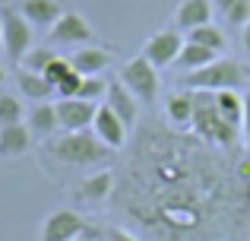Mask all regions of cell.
Instances as JSON below:
<instances>
[{
  "label": "cell",
  "mask_w": 250,
  "mask_h": 241,
  "mask_svg": "<svg viewBox=\"0 0 250 241\" xmlns=\"http://www.w3.org/2000/svg\"><path fill=\"white\" fill-rule=\"evenodd\" d=\"M44 153L54 155L61 165L83 168V165H98L111 155V149L102 140H95V133L80 130V133H63L54 140H44Z\"/></svg>",
  "instance_id": "1"
},
{
  "label": "cell",
  "mask_w": 250,
  "mask_h": 241,
  "mask_svg": "<svg viewBox=\"0 0 250 241\" xmlns=\"http://www.w3.org/2000/svg\"><path fill=\"white\" fill-rule=\"evenodd\" d=\"M184 89H203V92H222V89H241L247 83V70L234 57H215L212 64L200 70H190L181 76Z\"/></svg>",
  "instance_id": "2"
},
{
  "label": "cell",
  "mask_w": 250,
  "mask_h": 241,
  "mask_svg": "<svg viewBox=\"0 0 250 241\" xmlns=\"http://www.w3.org/2000/svg\"><path fill=\"white\" fill-rule=\"evenodd\" d=\"M190 130H193L200 140L219 143V146H231L234 136H238V127H231V124L219 114L212 92H203V89L193 92V124H190Z\"/></svg>",
  "instance_id": "3"
},
{
  "label": "cell",
  "mask_w": 250,
  "mask_h": 241,
  "mask_svg": "<svg viewBox=\"0 0 250 241\" xmlns=\"http://www.w3.org/2000/svg\"><path fill=\"white\" fill-rule=\"evenodd\" d=\"M117 80H121L124 86H127L130 92L136 95V102H140V105H155V99H159V89H162V83H159V70H155L143 54L124 64V67H121V76H117Z\"/></svg>",
  "instance_id": "4"
},
{
  "label": "cell",
  "mask_w": 250,
  "mask_h": 241,
  "mask_svg": "<svg viewBox=\"0 0 250 241\" xmlns=\"http://www.w3.org/2000/svg\"><path fill=\"white\" fill-rule=\"evenodd\" d=\"M3 22V51L13 64H22V57L35 48V25L22 16L19 10H3L0 13Z\"/></svg>",
  "instance_id": "5"
},
{
  "label": "cell",
  "mask_w": 250,
  "mask_h": 241,
  "mask_svg": "<svg viewBox=\"0 0 250 241\" xmlns=\"http://www.w3.org/2000/svg\"><path fill=\"white\" fill-rule=\"evenodd\" d=\"M184 42H187V38H184L177 29H162V32H155V35L146 38V44H143V57H146L155 70H159V67H171V64L177 61V54H181Z\"/></svg>",
  "instance_id": "6"
},
{
  "label": "cell",
  "mask_w": 250,
  "mask_h": 241,
  "mask_svg": "<svg viewBox=\"0 0 250 241\" xmlns=\"http://www.w3.org/2000/svg\"><path fill=\"white\" fill-rule=\"evenodd\" d=\"M57 121H61L63 133H80V130H92L98 105L85 99H57Z\"/></svg>",
  "instance_id": "7"
},
{
  "label": "cell",
  "mask_w": 250,
  "mask_h": 241,
  "mask_svg": "<svg viewBox=\"0 0 250 241\" xmlns=\"http://www.w3.org/2000/svg\"><path fill=\"white\" fill-rule=\"evenodd\" d=\"M89 232L85 219L73 210H54L42 225V241H76Z\"/></svg>",
  "instance_id": "8"
},
{
  "label": "cell",
  "mask_w": 250,
  "mask_h": 241,
  "mask_svg": "<svg viewBox=\"0 0 250 241\" xmlns=\"http://www.w3.org/2000/svg\"><path fill=\"white\" fill-rule=\"evenodd\" d=\"M92 133H95V140H102L111 153H117V149H124V143H127V124L117 118L108 105H98L95 121H92Z\"/></svg>",
  "instance_id": "9"
},
{
  "label": "cell",
  "mask_w": 250,
  "mask_h": 241,
  "mask_svg": "<svg viewBox=\"0 0 250 241\" xmlns=\"http://www.w3.org/2000/svg\"><path fill=\"white\" fill-rule=\"evenodd\" d=\"M51 42L54 44H85L92 38V25L83 19V13H73V10H63V16L51 25Z\"/></svg>",
  "instance_id": "10"
},
{
  "label": "cell",
  "mask_w": 250,
  "mask_h": 241,
  "mask_svg": "<svg viewBox=\"0 0 250 241\" xmlns=\"http://www.w3.org/2000/svg\"><path fill=\"white\" fill-rule=\"evenodd\" d=\"M209 22H212V0H184L174 10V29L184 35Z\"/></svg>",
  "instance_id": "11"
},
{
  "label": "cell",
  "mask_w": 250,
  "mask_h": 241,
  "mask_svg": "<svg viewBox=\"0 0 250 241\" xmlns=\"http://www.w3.org/2000/svg\"><path fill=\"white\" fill-rule=\"evenodd\" d=\"M104 95H108V102H104V105H108L117 118L127 124V127H133V124H136V114H140V102H136V95L130 92L121 80H108V92H104Z\"/></svg>",
  "instance_id": "12"
},
{
  "label": "cell",
  "mask_w": 250,
  "mask_h": 241,
  "mask_svg": "<svg viewBox=\"0 0 250 241\" xmlns=\"http://www.w3.org/2000/svg\"><path fill=\"white\" fill-rule=\"evenodd\" d=\"M111 61H114V51L108 48H80L70 57V64H73V70L80 76H102Z\"/></svg>",
  "instance_id": "13"
},
{
  "label": "cell",
  "mask_w": 250,
  "mask_h": 241,
  "mask_svg": "<svg viewBox=\"0 0 250 241\" xmlns=\"http://www.w3.org/2000/svg\"><path fill=\"white\" fill-rule=\"evenodd\" d=\"M165 114L168 124L177 130H190L193 124V89H181V92H171L165 99Z\"/></svg>",
  "instance_id": "14"
},
{
  "label": "cell",
  "mask_w": 250,
  "mask_h": 241,
  "mask_svg": "<svg viewBox=\"0 0 250 241\" xmlns=\"http://www.w3.org/2000/svg\"><path fill=\"white\" fill-rule=\"evenodd\" d=\"M19 13H22L32 25H38V29H51V25L63 16V6H61V0H22Z\"/></svg>",
  "instance_id": "15"
},
{
  "label": "cell",
  "mask_w": 250,
  "mask_h": 241,
  "mask_svg": "<svg viewBox=\"0 0 250 241\" xmlns=\"http://www.w3.org/2000/svg\"><path fill=\"white\" fill-rule=\"evenodd\" d=\"M32 149V130L25 124H10L0 127V155L3 159H19Z\"/></svg>",
  "instance_id": "16"
},
{
  "label": "cell",
  "mask_w": 250,
  "mask_h": 241,
  "mask_svg": "<svg viewBox=\"0 0 250 241\" xmlns=\"http://www.w3.org/2000/svg\"><path fill=\"white\" fill-rule=\"evenodd\" d=\"M111 191H114V175L104 168V172H95L83 181L80 191H76V200H83V203H104L111 197Z\"/></svg>",
  "instance_id": "17"
},
{
  "label": "cell",
  "mask_w": 250,
  "mask_h": 241,
  "mask_svg": "<svg viewBox=\"0 0 250 241\" xmlns=\"http://www.w3.org/2000/svg\"><path fill=\"white\" fill-rule=\"evenodd\" d=\"M215 108L231 127H241L244 121V95H238V89H222V92H212Z\"/></svg>",
  "instance_id": "18"
},
{
  "label": "cell",
  "mask_w": 250,
  "mask_h": 241,
  "mask_svg": "<svg viewBox=\"0 0 250 241\" xmlns=\"http://www.w3.org/2000/svg\"><path fill=\"white\" fill-rule=\"evenodd\" d=\"M16 86H19V92L32 102H48L51 95H54V86H51L42 73H29V70H19L16 73Z\"/></svg>",
  "instance_id": "19"
},
{
  "label": "cell",
  "mask_w": 250,
  "mask_h": 241,
  "mask_svg": "<svg viewBox=\"0 0 250 241\" xmlns=\"http://www.w3.org/2000/svg\"><path fill=\"white\" fill-rule=\"evenodd\" d=\"M29 130H32L35 136H54V130H61L57 108L48 105V102H38V108L29 114Z\"/></svg>",
  "instance_id": "20"
},
{
  "label": "cell",
  "mask_w": 250,
  "mask_h": 241,
  "mask_svg": "<svg viewBox=\"0 0 250 241\" xmlns=\"http://www.w3.org/2000/svg\"><path fill=\"white\" fill-rule=\"evenodd\" d=\"M215 51H209V48H203V44H193V42H184V48H181V54H177V67L184 70V73H190V70H200V67H206V64H212L215 61Z\"/></svg>",
  "instance_id": "21"
},
{
  "label": "cell",
  "mask_w": 250,
  "mask_h": 241,
  "mask_svg": "<svg viewBox=\"0 0 250 241\" xmlns=\"http://www.w3.org/2000/svg\"><path fill=\"white\" fill-rule=\"evenodd\" d=\"M187 42H193V44H203V48H209V51H215V54H222L225 51V44H228V38H225V32L219 29V25H200V29H193V32H187Z\"/></svg>",
  "instance_id": "22"
},
{
  "label": "cell",
  "mask_w": 250,
  "mask_h": 241,
  "mask_svg": "<svg viewBox=\"0 0 250 241\" xmlns=\"http://www.w3.org/2000/svg\"><path fill=\"white\" fill-rule=\"evenodd\" d=\"M219 13L228 19V25H244L250 22V0H215Z\"/></svg>",
  "instance_id": "23"
},
{
  "label": "cell",
  "mask_w": 250,
  "mask_h": 241,
  "mask_svg": "<svg viewBox=\"0 0 250 241\" xmlns=\"http://www.w3.org/2000/svg\"><path fill=\"white\" fill-rule=\"evenodd\" d=\"M22 102L10 92H0V127H10V124H22Z\"/></svg>",
  "instance_id": "24"
},
{
  "label": "cell",
  "mask_w": 250,
  "mask_h": 241,
  "mask_svg": "<svg viewBox=\"0 0 250 241\" xmlns=\"http://www.w3.org/2000/svg\"><path fill=\"white\" fill-rule=\"evenodd\" d=\"M54 51L51 48H32L29 54L22 57V64H19V70H29V73H44V67H48L51 61H54Z\"/></svg>",
  "instance_id": "25"
},
{
  "label": "cell",
  "mask_w": 250,
  "mask_h": 241,
  "mask_svg": "<svg viewBox=\"0 0 250 241\" xmlns=\"http://www.w3.org/2000/svg\"><path fill=\"white\" fill-rule=\"evenodd\" d=\"M70 73H73V64H70V57H54V61H51L48 67H44V73H42V76H44V80H48L51 86L57 89V86H61V83L67 80Z\"/></svg>",
  "instance_id": "26"
},
{
  "label": "cell",
  "mask_w": 250,
  "mask_h": 241,
  "mask_svg": "<svg viewBox=\"0 0 250 241\" xmlns=\"http://www.w3.org/2000/svg\"><path fill=\"white\" fill-rule=\"evenodd\" d=\"M108 92V83L102 76H83V86H80V95L76 99H85V102H95Z\"/></svg>",
  "instance_id": "27"
},
{
  "label": "cell",
  "mask_w": 250,
  "mask_h": 241,
  "mask_svg": "<svg viewBox=\"0 0 250 241\" xmlns=\"http://www.w3.org/2000/svg\"><path fill=\"white\" fill-rule=\"evenodd\" d=\"M80 86H83V76H80V73L73 70V73H70L67 80H63L61 86L54 89V92L61 95V99H76V95H80Z\"/></svg>",
  "instance_id": "28"
},
{
  "label": "cell",
  "mask_w": 250,
  "mask_h": 241,
  "mask_svg": "<svg viewBox=\"0 0 250 241\" xmlns=\"http://www.w3.org/2000/svg\"><path fill=\"white\" fill-rule=\"evenodd\" d=\"M241 130H244V140L250 146V95H244V121H241Z\"/></svg>",
  "instance_id": "29"
},
{
  "label": "cell",
  "mask_w": 250,
  "mask_h": 241,
  "mask_svg": "<svg viewBox=\"0 0 250 241\" xmlns=\"http://www.w3.org/2000/svg\"><path fill=\"white\" fill-rule=\"evenodd\" d=\"M108 241H136V238L124 229H108Z\"/></svg>",
  "instance_id": "30"
},
{
  "label": "cell",
  "mask_w": 250,
  "mask_h": 241,
  "mask_svg": "<svg viewBox=\"0 0 250 241\" xmlns=\"http://www.w3.org/2000/svg\"><path fill=\"white\" fill-rule=\"evenodd\" d=\"M241 44H244V51L250 54V22L244 25V29H241Z\"/></svg>",
  "instance_id": "31"
},
{
  "label": "cell",
  "mask_w": 250,
  "mask_h": 241,
  "mask_svg": "<svg viewBox=\"0 0 250 241\" xmlns=\"http://www.w3.org/2000/svg\"><path fill=\"white\" fill-rule=\"evenodd\" d=\"M76 241H98V238H95V235H80Z\"/></svg>",
  "instance_id": "32"
},
{
  "label": "cell",
  "mask_w": 250,
  "mask_h": 241,
  "mask_svg": "<svg viewBox=\"0 0 250 241\" xmlns=\"http://www.w3.org/2000/svg\"><path fill=\"white\" fill-rule=\"evenodd\" d=\"M3 80H6V73H3V67H0V86H3Z\"/></svg>",
  "instance_id": "33"
},
{
  "label": "cell",
  "mask_w": 250,
  "mask_h": 241,
  "mask_svg": "<svg viewBox=\"0 0 250 241\" xmlns=\"http://www.w3.org/2000/svg\"><path fill=\"white\" fill-rule=\"evenodd\" d=\"M0 44H3V22H0Z\"/></svg>",
  "instance_id": "34"
}]
</instances>
